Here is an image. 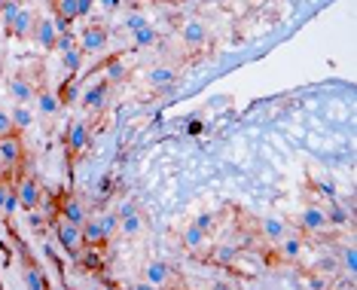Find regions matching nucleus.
Instances as JSON below:
<instances>
[{
  "label": "nucleus",
  "mask_w": 357,
  "mask_h": 290,
  "mask_svg": "<svg viewBox=\"0 0 357 290\" xmlns=\"http://www.w3.org/2000/svg\"><path fill=\"white\" fill-rule=\"evenodd\" d=\"M177 46L183 49V64L186 61H196L199 55H205L211 46H214V31L202 15H190V19H183L181 25H177Z\"/></svg>",
  "instance_id": "1"
},
{
  "label": "nucleus",
  "mask_w": 357,
  "mask_h": 290,
  "mask_svg": "<svg viewBox=\"0 0 357 290\" xmlns=\"http://www.w3.org/2000/svg\"><path fill=\"white\" fill-rule=\"evenodd\" d=\"M34 22H37V13L31 10L28 3H22V0H10V3L0 10V31H3L6 37L31 40Z\"/></svg>",
  "instance_id": "2"
},
{
  "label": "nucleus",
  "mask_w": 357,
  "mask_h": 290,
  "mask_svg": "<svg viewBox=\"0 0 357 290\" xmlns=\"http://www.w3.org/2000/svg\"><path fill=\"white\" fill-rule=\"evenodd\" d=\"M294 227L303 232V236H312V238H324V241H333V238H339V232L330 227V220H327V214H324V205L321 202H308L303 211H299L294 220Z\"/></svg>",
  "instance_id": "3"
},
{
  "label": "nucleus",
  "mask_w": 357,
  "mask_h": 290,
  "mask_svg": "<svg viewBox=\"0 0 357 290\" xmlns=\"http://www.w3.org/2000/svg\"><path fill=\"white\" fill-rule=\"evenodd\" d=\"M174 245L181 247L186 257H192V260H202L205 263V257L211 254V247H214V238L205 236L199 227H192V223H183V227H177L172 232Z\"/></svg>",
  "instance_id": "4"
},
{
  "label": "nucleus",
  "mask_w": 357,
  "mask_h": 290,
  "mask_svg": "<svg viewBox=\"0 0 357 290\" xmlns=\"http://www.w3.org/2000/svg\"><path fill=\"white\" fill-rule=\"evenodd\" d=\"M141 278L147 281V284H153L156 290H186L190 287L186 278L181 275V269H174V266L165 263V260H150L147 266H144Z\"/></svg>",
  "instance_id": "5"
},
{
  "label": "nucleus",
  "mask_w": 357,
  "mask_h": 290,
  "mask_svg": "<svg viewBox=\"0 0 357 290\" xmlns=\"http://www.w3.org/2000/svg\"><path fill=\"white\" fill-rule=\"evenodd\" d=\"M110 95H113V86L107 83V79H95V83H89L79 89V107L86 110V116H92V119H101L104 114H107V107H110Z\"/></svg>",
  "instance_id": "6"
},
{
  "label": "nucleus",
  "mask_w": 357,
  "mask_h": 290,
  "mask_svg": "<svg viewBox=\"0 0 357 290\" xmlns=\"http://www.w3.org/2000/svg\"><path fill=\"white\" fill-rule=\"evenodd\" d=\"M181 79V64L177 61H156L144 70V86H147L150 95H165L172 92Z\"/></svg>",
  "instance_id": "7"
},
{
  "label": "nucleus",
  "mask_w": 357,
  "mask_h": 290,
  "mask_svg": "<svg viewBox=\"0 0 357 290\" xmlns=\"http://www.w3.org/2000/svg\"><path fill=\"white\" fill-rule=\"evenodd\" d=\"M15 199H19V208H25V211H37L46 199L40 177L34 171H28V168L22 174H15Z\"/></svg>",
  "instance_id": "8"
},
{
  "label": "nucleus",
  "mask_w": 357,
  "mask_h": 290,
  "mask_svg": "<svg viewBox=\"0 0 357 290\" xmlns=\"http://www.w3.org/2000/svg\"><path fill=\"white\" fill-rule=\"evenodd\" d=\"M116 214H119V238L137 241L147 236L150 223H147V214L137 208V202H126L123 208H116Z\"/></svg>",
  "instance_id": "9"
},
{
  "label": "nucleus",
  "mask_w": 357,
  "mask_h": 290,
  "mask_svg": "<svg viewBox=\"0 0 357 290\" xmlns=\"http://www.w3.org/2000/svg\"><path fill=\"white\" fill-rule=\"evenodd\" d=\"M89 144H92V132H89V123H86V119H74V123L68 125V132H64V153H68V168H74L79 159H83V153L89 150Z\"/></svg>",
  "instance_id": "10"
},
{
  "label": "nucleus",
  "mask_w": 357,
  "mask_h": 290,
  "mask_svg": "<svg viewBox=\"0 0 357 290\" xmlns=\"http://www.w3.org/2000/svg\"><path fill=\"white\" fill-rule=\"evenodd\" d=\"M25 162H28V150H25V144H22L19 135L0 138V171L15 177V174L25 171Z\"/></svg>",
  "instance_id": "11"
},
{
  "label": "nucleus",
  "mask_w": 357,
  "mask_h": 290,
  "mask_svg": "<svg viewBox=\"0 0 357 290\" xmlns=\"http://www.w3.org/2000/svg\"><path fill=\"white\" fill-rule=\"evenodd\" d=\"M40 89H46V79H34L22 68L15 70V74H10V79H6V92H10V98L15 104H31L37 98Z\"/></svg>",
  "instance_id": "12"
},
{
  "label": "nucleus",
  "mask_w": 357,
  "mask_h": 290,
  "mask_svg": "<svg viewBox=\"0 0 357 290\" xmlns=\"http://www.w3.org/2000/svg\"><path fill=\"white\" fill-rule=\"evenodd\" d=\"M305 241H308V236H303L296 227H290L287 236H284L278 245H272V251H275V257H278L281 263L299 266L303 263V254H305Z\"/></svg>",
  "instance_id": "13"
},
{
  "label": "nucleus",
  "mask_w": 357,
  "mask_h": 290,
  "mask_svg": "<svg viewBox=\"0 0 357 290\" xmlns=\"http://www.w3.org/2000/svg\"><path fill=\"white\" fill-rule=\"evenodd\" d=\"M77 43H79V49H83V55L104 52L110 43V28L104 25V22H89V25H83V31H79Z\"/></svg>",
  "instance_id": "14"
},
{
  "label": "nucleus",
  "mask_w": 357,
  "mask_h": 290,
  "mask_svg": "<svg viewBox=\"0 0 357 290\" xmlns=\"http://www.w3.org/2000/svg\"><path fill=\"white\" fill-rule=\"evenodd\" d=\"M55 238H59L61 251L68 257H77L86 251V241H83V227H74V223L61 220V217H55Z\"/></svg>",
  "instance_id": "15"
},
{
  "label": "nucleus",
  "mask_w": 357,
  "mask_h": 290,
  "mask_svg": "<svg viewBox=\"0 0 357 290\" xmlns=\"http://www.w3.org/2000/svg\"><path fill=\"white\" fill-rule=\"evenodd\" d=\"M290 227H294V223L284 220V217H275V214H269V217H259V220L254 223V238L272 247V245H278V241H281L284 236H287Z\"/></svg>",
  "instance_id": "16"
},
{
  "label": "nucleus",
  "mask_w": 357,
  "mask_h": 290,
  "mask_svg": "<svg viewBox=\"0 0 357 290\" xmlns=\"http://www.w3.org/2000/svg\"><path fill=\"white\" fill-rule=\"evenodd\" d=\"M55 52L61 55V68H64V74L68 77H77L79 74V68H83V49H79V43H77V37L70 34H61L59 37V43H55Z\"/></svg>",
  "instance_id": "17"
},
{
  "label": "nucleus",
  "mask_w": 357,
  "mask_h": 290,
  "mask_svg": "<svg viewBox=\"0 0 357 290\" xmlns=\"http://www.w3.org/2000/svg\"><path fill=\"white\" fill-rule=\"evenodd\" d=\"M19 254H22V278H25V287L28 290H52L50 278H46V272H43V266L34 260V254H31L22 241H19Z\"/></svg>",
  "instance_id": "18"
},
{
  "label": "nucleus",
  "mask_w": 357,
  "mask_h": 290,
  "mask_svg": "<svg viewBox=\"0 0 357 290\" xmlns=\"http://www.w3.org/2000/svg\"><path fill=\"white\" fill-rule=\"evenodd\" d=\"M59 28H55V19L52 15H37L34 22V31H31V40L40 46L43 52H55V43H59Z\"/></svg>",
  "instance_id": "19"
},
{
  "label": "nucleus",
  "mask_w": 357,
  "mask_h": 290,
  "mask_svg": "<svg viewBox=\"0 0 357 290\" xmlns=\"http://www.w3.org/2000/svg\"><path fill=\"white\" fill-rule=\"evenodd\" d=\"M59 217L68 223H74V227H83V223L89 220V208L79 202V196H74V192H64V196L59 199Z\"/></svg>",
  "instance_id": "20"
},
{
  "label": "nucleus",
  "mask_w": 357,
  "mask_h": 290,
  "mask_svg": "<svg viewBox=\"0 0 357 290\" xmlns=\"http://www.w3.org/2000/svg\"><path fill=\"white\" fill-rule=\"evenodd\" d=\"M50 10H52V19H55V28H59V34H68L70 25L79 19L77 0H50Z\"/></svg>",
  "instance_id": "21"
},
{
  "label": "nucleus",
  "mask_w": 357,
  "mask_h": 290,
  "mask_svg": "<svg viewBox=\"0 0 357 290\" xmlns=\"http://www.w3.org/2000/svg\"><path fill=\"white\" fill-rule=\"evenodd\" d=\"M321 205H324V214H327L330 227L336 229V232H342V229H351V227H354L351 211H345V205L339 202V199H327V202H321Z\"/></svg>",
  "instance_id": "22"
},
{
  "label": "nucleus",
  "mask_w": 357,
  "mask_h": 290,
  "mask_svg": "<svg viewBox=\"0 0 357 290\" xmlns=\"http://www.w3.org/2000/svg\"><path fill=\"white\" fill-rule=\"evenodd\" d=\"M83 241H86V247H95V251H104V247L110 245L107 236H104V229H101L98 214H89V220L83 223Z\"/></svg>",
  "instance_id": "23"
},
{
  "label": "nucleus",
  "mask_w": 357,
  "mask_h": 290,
  "mask_svg": "<svg viewBox=\"0 0 357 290\" xmlns=\"http://www.w3.org/2000/svg\"><path fill=\"white\" fill-rule=\"evenodd\" d=\"M132 34V46L135 49H153V46L159 43V31H156V25H150V22H144V25H137V28H132L128 31Z\"/></svg>",
  "instance_id": "24"
},
{
  "label": "nucleus",
  "mask_w": 357,
  "mask_h": 290,
  "mask_svg": "<svg viewBox=\"0 0 357 290\" xmlns=\"http://www.w3.org/2000/svg\"><path fill=\"white\" fill-rule=\"evenodd\" d=\"M223 217H226V211H205V214H199V217H192V227H199L205 236H211L214 238L217 232L223 229Z\"/></svg>",
  "instance_id": "25"
},
{
  "label": "nucleus",
  "mask_w": 357,
  "mask_h": 290,
  "mask_svg": "<svg viewBox=\"0 0 357 290\" xmlns=\"http://www.w3.org/2000/svg\"><path fill=\"white\" fill-rule=\"evenodd\" d=\"M34 101H37V114L43 119H55L61 114V104H59V98H55V92H50V89H40Z\"/></svg>",
  "instance_id": "26"
},
{
  "label": "nucleus",
  "mask_w": 357,
  "mask_h": 290,
  "mask_svg": "<svg viewBox=\"0 0 357 290\" xmlns=\"http://www.w3.org/2000/svg\"><path fill=\"white\" fill-rule=\"evenodd\" d=\"M79 79L77 77H64V83L59 86V92H55V98H59V104L61 107H70V104H77V98H79Z\"/></svg>",
  "instance_id": "27"
},
{
  "label": "nucleus",
  "mask_w": 357,
  "mask_h": 290,
  "mask_svg": "<svg viewBox=\"0 0 357 290\" xmlns=\"http://www.w3.org/2000/svg\"><path fill=\"white\" fill-rule=\"evenodd\" d=\"M13 125H15V132H25V128H31L34 125V110L28 107V104H15V110H13Z\"/></svg>",
  "instance_id": "28"
},
{
  "label": "nucleus",
  "mask_w": 357,
  "mask_h": 290,
  "mask_svg": "<svg viewBox=\"0 0 357 290\" xmlns=\"http://www.w3.org/2000/svg\"><path fill=\"white\" fill-rule=\"evenodd\" d=\"M77 263L83 266L86 272H104V263H101V257H98V251H95V247H86V251L77 257Z\"/></svg>",
  "instance_id": "29"
},
{
  "label": "nucleus",
  "mask_w": 357,
  "mask_h": 290,
  "mask_svg": "<svg viewBox=\"0 0 357 290\" xmlns=\"http://www.w3.org/2000/svg\"><path fill=\"white\" fill-rule=\"evenodd\" d=\"M98 220H101V229H104V236H107V241L119 236V214L116 211H104V214H98Z\"/></svg>",
  "instance_id": "30"
},
{
  "label": "nucleus",
  "mask_w": 357,
  "mask_h": 290,
  "mask_svg": "<svg viewBox=\"0 0 357 290\" xmlns=\"http://www.w3.org/2000/svg\"><path fill=\"white\" fill-rule=\"evenodd\" d=\"M342 266H339V269L345 272L348 278H354V272H357V257H354V245H342Z\"/></svg>",
  "instance_id": "31"
},
{
  "label": "nucleus",
  "mask_w": 357,
  "mask_h": 290,
  "mask_svg": "<svg viewBox=\"0 0 357 290\" xmlns=\"http://www.w3.org/2000/svg\"><path fill=\"white\" fill-rule=\"evenodd\" d=\"M205 290H241V281H235V275L229 278H211Z\"/></svg>",
  "instance_id": "32"
},
{
  "label": "nucleus",
  "mask_w": 357,
  "mask_h": 290,
  "mask_svg": "<svg viewBox=\"0 0 357 290\" xmlns=\"http://www.w3.org/2000/svg\"><path fill=\"white\" fill-rule=\"evenodd\" d=\"M13 135H19L13 125V116L6 110H0V138H13Z\"/></svg>",
  "instance_id": "33"
},
{
  "label": "nucleus",
  "mask_w": 357,
  "mask_h": 290,
  "mask_svg": "<svg viewBox=\"0 0 357 290\" xmlns=\"http://www.w3.org/2000/svg\"><path fill=\"white\" fill-rule=\"evenodd\" d=\"M95 10V0H77V13H79V19H89Z\"/></svg>",
  "instance_id": "34"
},
{
  "label": "nucleus",
  "mask_w": 357,
  "mask_h": 290,
  "mask_svg": "<svg viewBox=\"0 0 357 290\" xmlns=\"http://www.w3.org/2000/svg\"><path fill=\"white\" fill-rule=\"evenodd\" d=\"M95 3H98L104 13H119L123 10V0H95Z\"/></svg>",
  "instance_id": "35"
},
{
  "label": "nucleus",
  "mask_w": 357,
  "mask_h": 290,
  "mask_svg": "<svg viewBox=\"0 0 357 290\" xmlns=\"http://www.w3.org/2000/svg\"><path fill=\"white\" fill-rule=\"evenodd\" d=\"M123 290H156V287L147 284L144 278H137V281H128V284H123Z\"/></svg>",
  "instance_id": "36"
},
{
  "label": "nucleus",
  "mask_w": 357,
  "mask_h": 290,
  "mask_svg": "<svg viewBox=\"0 0 357 290\" xmlns=\"http://www.w3.org/2000/svg\"><path fill=\"white\" fill-rule=\"evenodd\" d=\"M101 290H123V284H116V281H104Z\"/></svg>",
  "instance_id": "37"
},
{
  "label": "nucleus",
  "mask_w": 357,
  "mask_h": 290,
  "mask_svg": "<svg viewBox=\"0 0 357 290\" xmlns=\"http://www.w3.org/2000/svg\"><path fill=\"white\" fill-rule=\"evenodd\" d=\"M250 6H266V3H272V0H248Z\"/></svg>",
  "instance_id": "38"
},
{
  "label": "nucleus",
  "mask_w": 357,
  "mask_h": 290,
  "mask_svg": "<svg viewBox=\"0 0 357 290\" xmlns=\"http://www.w3.org/2000/svg\"><path fill=\"white\" fill-rule=\"evenodd\" d=\"M6 3H10V0H0V10H3V6H6Z\"/></svg>",
  "instance_id": "39"
},
{
  "label": "nucleus",
  "mask_w": 357,
  "mask_h": 290,
  "mask_svg": "<svg viewBox=\"0 0 357 290\" xmlns=\"http://www.w3.org/2000/svg\"><path fill=\"white\" fill-rule=\"evenodd\" d=\"M186 290H205V287H186Z\"/></svg>",
  "instance_id": "40"
},
{
  "label": "nucleus",
  "mask_w": 357,
  "mask_h": 290,
  "mask_svg": "<svg viewBox=\"0 0 357 290\" xmlns=\"http://www.w3.org/2000/svg\"><path fill=\"white\" fill-rule=\"evenodd\" d=\"M22 3H34V0H22Z\"/></svg>",
  "instance_id": "41"
}]
</instances>
